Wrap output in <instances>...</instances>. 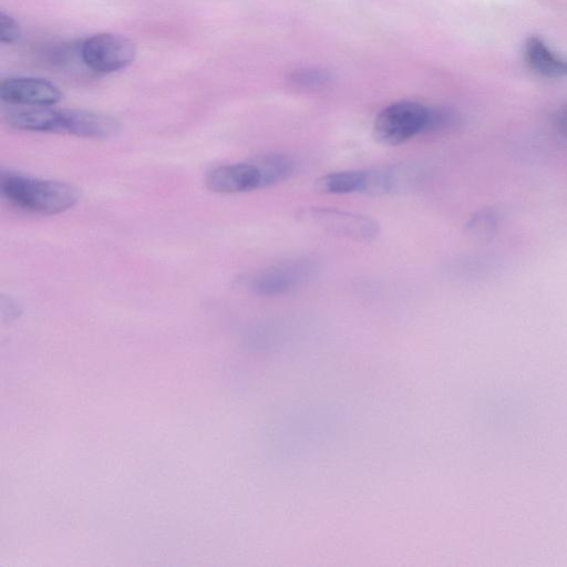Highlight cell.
Wrapping results in <instances>:
<instances>
[{
  "mask_svg": "<svg viewBox=\"0 0 567 567\" xmlns=\"http://www.w3.org/2000/svg\"><path fill=\"white\" fill-rule=\"evenodd\" d=\"M80 55L85 65L98 74H112L130 66L137 56L136 46L125 36L98 34L82 43Z\"/></svg>",
  "mask_w": 567,
  "mask_h": 567,
  "instance_id": "5",
  "label": "cell"
},
{
  "mask_svg": "<svg viewBox=\"0 0 567 567\" xmlns=\"http://www.w3.org/2000/svg\"><path fill=\"white\" fill-rule=\"evenodd\" d=\"M457 118L450 111L430 109L427 127L424 133H440L456 125Z\"/></svg>",
  "mask_w": 567,
  "mask_h": 567,
  "instance_id": "13",
  "label": "cell"
},
{
  "mask_svg": "<svg viewBox=\"0 0 567 567\" xmlns=\"http://www.w3.org/2000/svg\"><path fill=\"white\" fill-rule=\"evenodd\" d=\"M0 192L14 208L41 216L65 213L79 201V192L74 185L10 171L2 173Z\"/></svg>",
  "mask_w": 567,
  "mask_h": 567,
  "instance_id": "2",
  "label": "cell"
},
{
  "mask_svg": "<svg viewBox=\"0 0 567 567\" xmlns=\"http://www.w3.org/2000/svg\"><path fill=\"white\" fill-rule=\"evenodd\" d=\"M365 170L343 171L323 175L315 182V189L324 194L362 193Z\"/></svg>",
  "mask_w": 567,
  "mask_h": 567,
  "instance_id": "11",
  "label": "cell"
},
{
  "mask_svg": "<svg viewBox=\"0 0 567 567\" xmlns=\"http://www.w3.org/2000/svg\"><path fill=\"white\" fill-rule=\"evenodd\" d=\"M8 123L17 130L68 134L86 139H108L120 130L119 122L105 113L50 108H30L10 113Z\"/></svg>",
  "mask_w": 567,
  "mask_h": 567,
  "instance_id": "1",
  "label": "cell"
},
{
  "mask_svg": "<svg viewBox=\"0 0 567 567\" xmlns=\"http://www.w3.org/2000/svg\"><path fill=\"white\" fill-rule=\"evenodd\" d=\"M22 37V27L17 20L4 12L0 14V41L4 45H13Z\"/></svg>",
  "mask_w": 567,
  "mask_h": 567,
  "instance_id": "14",
  "label": "cell"
},
{
  "mask_svg": "<svg viewBox=\"0 0 567 567\" xmlns=\"http://www.w3.org/2000/svg\"><path fill=\"white\" fill-rule=\"evenodd\" d=\"M556 125H558L559 130L567 136V106L562 109L558 117H556Z\"/></svg>",
  "mask_w": 567,
  "mask_h": 567,
  "instance_id": "16",
  "label": "cell"
},
{
  "mask_svg": "<svg viewBox=\"0 0 567 567\" xmlns=\"http://www.w3.org/2000/svg\"><path fill=\"white\" fill-rule=\"evenodd\" d=\"M0 99L8 105L51 108L63 100V92L46 79L14 77L5 79L0 85Z\"/></svg>",
  "mask_w": 567,
  "mask_h": 567,
  "instance_id": "7",
  "label": "cell"
},
{
  "mask_svg": "<svg viewBox=\"0 0 567 567\" xmlns=\"http://www.w3.org/2000/svg\"><path fill=\"white\" fill-rule=\"evenodd\" d=\"M254 161L262 173L263 189L290 179L296 168L293 159L284 154H266Z\"/></svg>",
  "mask_w": 567,
  "mask_h": 567,
  "instance_id": "12",
  "label": "cell"
},
{
  "mask_svg": "<svg viewBox=\"0 0 567 567\" xmlns=\"http://www.w3.org/2000/svg\"><path fill=\"white\" fill-rule=\"evenodd\" d=\"M296 220L316 230L356 242H371L380 233V224L370 216L331 208H305Z\"/></svg>",
  "mask_w": 567,
  "mask_h": 567,
  "instance_id": "3",
  "label": "cell"
},
{
  "mask_svg": "<svg viewBox=\"0 0 567 567\" xmlns=\"http://www.w3.org/2000/svg\"><path fill=\"white\" fill-rule=\"evenodd\" d=\"M430 108L414 101L393 103L379 113L374 136L385 147H398L424 133Z\"/></svg>",
  "mask_w": 567,
  "mask_h": 567,
  "instance_id": "4",
  "label": "cell"
},
{
  "mask_svg": "<svg viewBox=\"0 0 567 567\" xmlns=\"http://www.w3.org/2000/svg\"><path fill=\"white\" fill-rule=\"evenodd\" d=\"M205 183L209 190L220 194H239L263 189L262 173L254 159L216 167L206 174Z\"/></svg>",
  "mask_w": 567,
  "mask_h": 567,
  "instance_id": "9",
  "label": "cell"
},
{
  "mask_svg": "<svg viewBox=\"0 0 567 567\" xmlns=\"http://www.w3.org/2000/svg\"><path fill=\"white\" fill-rule=\"evenodd\" d=\"M314 271V265L307 260L288 261L247 277L245 283L257 295L280 296L296 290Z\"/></svg>",
  "mask_w": 567,
  "mask_h": 567,
  "instance_id": "6",
  "label": "cell"
},
{
  "mask_svg": "<svg viewBox=\"0 0 567 567\" xmlns=\"http://www.w3.org/2000/svg\"><path fill=\"white\" fill-rule=\"evenodd\" d=\"M425 173L412 164H393L365 170L362 193L381 197V195L405 193L414 190L424 179Z\"/></svg>",
  "mask_w": 567,
  "mask_h": 567,
  "instance_id": "8",
  "label": "cell"
},
{
  "mask_svg": "<svg viewBox=\"0 0 567 567\" xmlns=\"http://www.w3.org/2000/svg\"><path fill=\"white\" fill-rule=\"evenodd\" d=\"M525 57L530 67L544 77H567V60L555 56L539 37L527 40Z\"/></svg>",
  "mask_w": 567,
  "mask_h": 567,
  "instance_id": "10",
  "label": "cell"
},
{
  "mask_svg": "<svg viewBox=\"0 0 567 567\" xmlns=\"http://www.w3.org/2000/svg\"><path fill=\"white\" fill-rule=\"evenodd\" d=\"M329 81V76L322 71H302L294 77L296 85L304 88H317L324 86Z\"/></svg>",
  "mask_w": 567,
  "mask_h": 567,
  "instance_id": "15",
  "label": "cell"
}]
</instances>
